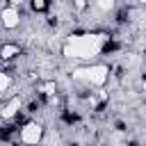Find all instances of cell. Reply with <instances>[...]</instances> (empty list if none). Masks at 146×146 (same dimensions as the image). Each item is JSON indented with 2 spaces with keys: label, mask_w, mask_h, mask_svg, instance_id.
Here are the masks:
<instances>
[{
  "label": "cell",
  "mask_w": 146,
  "mask_h": 146,
  "mask_svg": "<svg viewBox=\"0 0 146 146\" xmlns=\"http://www.w3.org/2000/svg\"><path fill=\"white\" fill-rule=\"evenodd\" d=\"M18 55H21V46H18V41H5V43H2L0 57H2L5 66H9L14 59H18Z\"/></svg>",
  "instance_id": "obj_6"
},
{
  "label": "cell",
  "mask_w": 146,
  "mask_h": 146,
  "mask_svg": "<svg viewBox=\"0 0 146 146\" xmlns=\"http://www.w3.org/2000/svg\"><path fill=\"white\" fill-rule=\"evenodd\" d=\"M110 36L105 32H73L62 41V55L66 59H78L91 64V59L100 57L107 50Z\"/></svg>",
  "instance_id": "obj_1"
},
{
  "label": "cell",
  "mask_w": 146,
  "mask_h": 146,
  "mask_svg": "<svg viewBox=\"0 0 146 146\" xmlns=\"http://www.w3.org/2000/svg\"><path fill=\"white\" fill-rule=\"evenodd\" d=\"M110 73H112V71H110V66H107V64L96 62V64H84V66L73 68V71H71V78H73L75 82L84 84L87 89L98 91L100 87H105V84H107Z\"/></svg>",
  "instance_id": "obj_2"
},
{
  "label": "cell",
  "mask_w": 146,
  "mask_h": 146,
  "mask_svg": "<svg viewBox=\"0 0 146 146\" xmlns=\"http://www.w3.org/2000/svg\"><path fill=\"white\" fill-rule=\"evenodd\" d=\"M52 5H48V2H41V0H36V2H30V9L32 11H48Z\"/></svg>",
  "instance_id": "obj_7"
},
{
  "label": "cell",
  "mask_w": 146,
  "mask_h": 146,
  "mask_svg": "<svg viewBox=\"0 0 146 146\" xmlns=\"http://www.w3.org/2000/svg\"><path fill=\"white\" fill-rule=\"evenodd\" d=\"M21 2H9L5 0L0 5V25H2V32H11V30H18L21 25Z\"/></svg>",
  "instance_id": "obj_4"
},
{
  "label": "cell",
  "mask_w": 146,
  "mask_h": 146,
  "mask_svg": "<svg viewBox=\"0 0 146 146\" xmlns=\"http://www.w3.org/2000/svg\"><path fill=\"white\" fill-rule=\"evenodd\" d=\"M23 96L18 94V96H14V98H9V100H2V110H0V119L5 121V123H11L14 119L18 121V114L23 112Z\"/></svg>",
  "instance_id": "obj_5"
},
{
  "label": "cell",
  "mask_w": 146,
  "mask_h": 146,
  "mask_svg": "<svg viewBox=\"0 0 146 146\" xmlns=\"http://www.w3.org/2000/svg\"><path fill=\"white\" fill-rule=\"evenodd\" d=\"M46 130H48V128H43L41 121L27 119V121L21 125V130L16 132V141H18L21 146H41V141H43V137H46Z\"/></svg>",
  "instance_id": "obj_3"
}]
</instances>
